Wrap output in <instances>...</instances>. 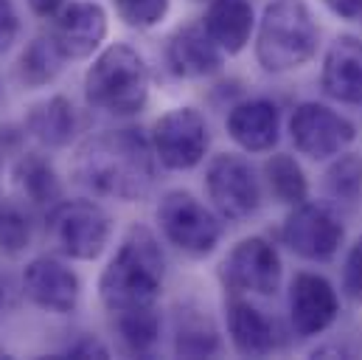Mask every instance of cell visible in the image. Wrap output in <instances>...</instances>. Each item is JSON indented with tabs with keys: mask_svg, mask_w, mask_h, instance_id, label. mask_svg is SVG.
<instances>
[{
	"mask_svg": "<svg viewBox=\"0 0 362 360\" xmlns=\"http://www.w3.org/2000/svg\"><path fill=\"white\" fill-rule=\"evenodd\" d=\"M65 62H68V57L62 54V48L57 45V40L51 34L34 37L20 57V79L28 88H42L59 77Z\"/></svg>",
	"mask_w": 362,
	"mask_h": 360,
	"instance_id": "cell-22",
	"label": "cell"
},
{
	"mask_svg": "<svg viewBox=\"0 0 362 360\" xmlns=\"http://www.w3.org/2000/svg\"><path fill=\"white\" fill-rule=\"evenodd\" d=\"M320 85L343 104H362V40L343 34L329 45Z\"/></svg>",
	"mask_w": 362,
	"mask_h": 360,
	"instance_id": "cell-16",
	"label": "cell"
},
{
	"mask_svg": "<svg viewBox=\"0 0 362 360\" xmlns=\"http://www.w3.org/2000/svg\"><path fill=\"white\" fill-rule=\"evenodd\" d=\"M343 290L349 298L362 301V237L351 245L343 265Z\"/></svg>",
	"mask_w": 362,
	"mask_h": 360,
	"instance_id": "cell-29",
	"label": "cell"
},
{
	"mask_svg": "<svg viewBox=\"0 0 362 360\" xmlns=\"http://www.w3.org/2000/svg\"><path fill=\"white\" fill-rule=\"evenodd\" d=\"M107 11L93 0H74L57 14L51 37L68 60H88L107 37Z\"/></svg>",
	"mask_w": 362,
	"mask_h": 360,
	"instance_id": "cell-14",
	"label": "cell"
},
{
	"mask_svg": "<svg viewBox=\"0 0 362 360\" xmlns=\"http://www.w3.org/2000/svg\"><path fill=\"white\" fill-rule=\"evenodd\" d=\"M323 191L326 197L346 211H354L362 200V155L346 152L340 155L323 178Z\"/></svg>",
	"mask_w": 362,
	"mask_h": 360,
	"instance_id": "cell-23",
	"label": "cell"
},
{
	"mask_svg": "<svg viewBox=\"0 0 362 360\" xmlns=\"http://www.w3.org/2000/svg\"><path fill=\"white\" fill-rule=\"evenodd\" d=\"M289 135L300 155L312 161H326L332 155H340L357 135L354 124L334 113L326 104L303 101L295 107L289 118Z\"/></svg>",
	"mask_w": 362,
	"mask_h": 360,
	"instance_id": "cell-9",
	"label": "cell"
},
{
	"mask_svg": "<svg viewBox=\"0 0 362 360\" xmlns=\"http://www.w3.org/2000/svg\"><path fill=\"white\" fill-rule=\"evenodd\" d=\"M45 231H48L51 245L62 257L90 262V259H98L101 251L107 248L112 225H110V214L98 203L62 200V203L51 206Z\"/></svg>",
	"mask_w": 362,
	"mask_h": 360,
	"instance_id": "cell-5",
	"label": "cell"
},
{
	"mask_svg": "<svg viewBox=\"0 0 362 360\" xmlns=\"http://www.w3.org/2000/svg\"><path fill=\"white\" fill-rule=\"evenodd\" d=\"M3 301H6V290H3V279H0V310H3Z\"/></svg>",
	"mask_w": 362,
	"mask_h": 360,
	"instance_id": "cell-34",
	"label": "cell"
},
{
	"mask_svg": "<svg viewBox=\"0 0 362 360\" xmlns=\"http://www.w3.org/2000/svg\"><path fill=\"white\" fill-rule=\"evenodd\" d=\"M65 355H68V358H110V349H107L98 338L85 335V338H79L76 344H71V347L65 349Z\"/></svg>",
	"mask_w": 362,
	"mask_h": 360,
	"instance_id": "cell-31",
	"label": "cell"
},
{
	"mask_svg": "<svg viewBox=\"0 0 362 360\" xmlns=\"http://www.w3.org/2000/svg\"><path fill=\"white\" fill-rule=\"evenodd\" d=\"M281 257L275 245L264 237H247L225 257L219 276L230 293H256V296H272L281 284Z\"/></svg>",
	"mask_w": 362,
	"mask_h": 360,
	"instance_id": "cell-11",
	"label": "cell"
},
{
	"mask_svg": "<svg viewBox=\"0 0 362 360\" xmlns=\"http://www.w3.org/2000/svg\"><path fill=\"white\" fill-rule=\"evenodd\" d=\"M208 124L199 110L194 107H175L158 118L152 130V150L155 158L175 172L194 169L208 152Z\"/></svg>",
	"mask_w": 362,
	"mask_h": 360,
	"instance_id": "cell-8",
	"label": "cell"
},
{
	"mask_svg": "<svg viewBox=\"0 0 362 360\" xmlns=\"http://www.w3.org/2000/svg\"><path fill=\"white\" fill-rule=\"evenodd\" d=\"M166 65L180 79H205L222 68V48L202 26H185L169 37Z\"/></svg>",
	"mask_w": 362,
	"mask_h": 360,
	"instance_id": "cell-15",
	"label": "cell"
},
{
	"mask_svg": "<svg viewBox=\"0 0 362 360\" xmlns=\"http://www.w3.org/2000/svg\"><path fill=\"white\" fill-rule=\"evenodd\" d=\"M23 290L40 310L68 315L79 304L82 281L65 262L40 257L23 270Z\"/></svg>",
	"mask_w": 362,
	"mask_h": 360,
	"instance_id": "cell-13",
	"label": "cell"
},
{
	"mask_svg": "<svg viewBox=\"0 0 362 360\" xmlns=\"http://www.w3.org/2000/svg\"><path fill=\"white\" fill-rule=\"evenodd\" d=\"M205 189L222 220L242 223L262 206V183L242 155H216L205 169Z\"/></svg>",
	"mask_w": 362,
	"mask_h": 360,
	"instance_id": "cell-7",
	"label": "cell"
},
{
	"mask_svg": "<svg viewBox=\"0 0 362 360\" xmlns=\"http://www.w3.org/2000/svg\"><path fill=\"white\" fill-rule=\"evenodd\" d=\"M317 23L306 3L275 0L264 9L256 34V60L267 74L303 68L317 51Z\"/></svg>",
	"mask_w": 362,
	"mask_h": 360,
	"instance_id": "cell-3",
	"label": "cell"
},
{
	"mask_svg": "<svg viewBox=\"0 0 362 360\" xmlns=\"http://www.w3.org/2000/svg\"><path fill=\"white\" fill-rule=\"evenodd\" d=\"M115 9L132 28H155L169 14V0H115Z\"/></svg>",
	"mask_w": 362,
	"mask_h": 360,
	"instance_id": "cell-28",
	"label": "cell"
},
{
	"mask_svg": "<svg viewBox=\"0 0 362 360\" xmlns=\"http://www.w3.org/2000/svg\"><path fill=\"white\" fill-rule=\"evenodd\" d=\"M20 34V17L11 0H0V54L14 45Z\"/></svg>",
	"mask_w": 362,
	"mask_h": 360,
	"instance_id": "cell-30",
	"label": "cell"
},
{
	"mask_svg": "<svg viewBox=\"0 0 362 360\" xmlns=\"http://www.w3.org/2000/svg\"><path fill=\"white\" fill-rule=\"evenodd\" d=\"M329 6L332 14L343 17V20H357L362 14V0H323Z\"/></svg>",
	"mask_w": 362,
	"mask_h": 360,
	"instance_id": "cell-32",
	"label": "cell"
},
{
	"mask_svg": "<svg viewBox=\"0 0 362 360\" xmlns=\"http://www.w3.org/2000/svg\"><path fill=\"white\" fill-rule=\"evenodd\" d=\"M14 183L34 206H57L62 200V183L54 167L37 152H28L14 164Z\"/></svg>",
	"mask_w": 362,
	"mask_h": 360,
	"instance_id": "cell-21",
	"label": "cell"
},
{
	"mask_svg": "<svg viewBox=\"0 0 362 360\" xmlns=\"http://www.w3.org/2000/svg\"><path fill=\"white\" fill-rule=\"evenodd\" d=\"M158 223L163 237L188 257H208L222 240V217L182 189L160 200Z\"/></svg>",
	"mask_w": 362,
	"mask_h": 360,
	"instance_id": "cell-6",
	"label": "cell"
},
{
	"mask_svg": "<svg viewBox=\"0 0 362 360\" xmlns=\"http://www.w3.org/2000/svg\"><path fill=\"white\" fill-rule=\"evenodd\" d=\"M228 332L239 355L264 358L275 349V327L272 321L250 301L233 296L228 301Z\"/></svg>",
	"mask_w": 362,
	"mask_h": 360,
	"instance_id": "cell-19",
	"label": "cell"
},
{
	"mask_svg": "<svg viewBox=\"0 0 362 360\" xmlns=\"http://www.w3.org/2000/svg\"><path fill=\"white\" fill-rule=\"evenodd\" d=\"M343 237H346V228L337 220V214L329 211L326 206L306 203V200L292 206V211H289V217L284 220V228H281L284 245L292 254H298L303 259H312V262L332 259L340 251Z\"/></svg>",
	"mask_w": 362,
	"mask_h": 360,
	"instance_id": "cell-10",
	"label": "cell"
},
{
	"mask_svg": "<svg viewBox=\"0 0 362 360\" xmlns=\"http://www.w3.org/2000/svg\"><path fill=\"white\" fill-rule=\"evenodd\" d=\"M152 141L138 130H104L82 141L74 158V178L112 200H141L155 183Z\"/></svg>",
	"mask_w": 362,
	"mask_h": 360,
	"instance_id": "cell-1",
	"label": "cell"
},
{
	"mask_svg": "<svg viewBox=\"0 0 362 360\" xmlns=\"http://www.w3.org/2000/svg\"><path fill=\"white\" fill-rule=\"evenodd\" d=\"M118 335L132 355H146L160 335V315L155 307L118 313Z\"/></svg>",
	"mask_w": 362,
	"mask_h": 360,
	"instance_id": "cell-26",
	"label": "cell"
},
{
	"mask_svg": "<svg viewBox=\"0 0 362 360\" xmlns=\"http://www.w3.org/2000/svg\"><path fill=\"white\" fill-rule=\"evenodd\" d=\"M0 186H3V152H0Z\"/></svg>",
	"mask_w": 362,
	"mask_h": 360,
	"instance_id": "cell-35",
	"label": "cell"
},
{
	"mask_svg": "<svg viewBox=\"0 0 362 360\" xmlns=\"http://www.w3.org/2000/svg\"><path fill=\"white\" fill-rule=\"evenodd\" d=\"M88 104L110 116H135L149 101V68L144 57L115 43L104 48L85 74Z\"/></svg>",
	"mask_w": 362,
	"mask_h": 360,
	"instance_id": "cell-4",
	"label": "cell"
},
{
	"mask_svg": "<svg viewBox=\"0 0 362 360\" xmlns=\"http://www.w3.org/2000/svg\"><path fill=\"white\" fill-rule=\"evenodd\" d=\"M28 245H31L28 214L11 200H0V254L20 257Z\"/></svg>",
	"mask_w": 362,
	"mask_h": 360,
	"instance_id": "cell-27",
	"label": "cell"
},
{
	"mask_svg": "<svg viewBox=\"0 0 362 360\" xmlns=\"http://www.w3.org/2000/svg\"><path fill=\"white\" fill-rule=\"evenodd\" d=\"M256 17L250 0H208L202 28L222 48V54H242L250 43Z\"/></svg>",
	"mask_w": 362,
	"mask_h": 360,
	"instance_id": "cell-18",
	"label": "cell"
},
{
	"mask_svg": "<svg viewBox=\"0 0 362 360\" xmlns=\"http://www.w3.org/2000/svg\"><path fill=\"white\" fill-rule=\"evenodd\" d=\"M340 315V298L329 279L317 273H298L289 284V324L298 338L326 332Z\"/></svg>",
	"mask_w": 362,
	"mask_h": 360,
	"instance_id": "cell-12",
	"label": "cell"
},
{
	"mask_svg": "<svg viewBox=\"0 0 362 360\" xmlns=\"http://www.w3.org/2000/svg\"><path fill=\"white\" fill-rule=\"evenodd\" d=\"M281 113L270 99H247L228 113V135L247 152H267L278 144Z\"/></svg>",
	"mask_w": 362,
	"mask_h": 360,
	"instance_id": "cell-17",
	"label": "cell"
},
{
	"mask_svg": "<svg viewBox=\"0 0 362 360\" xmlns=\"http://www.w3.org/2000/svg\"><path fill=\"white\" fill-rule=\"evenodd\" d=\"M25 130L51 150H59L65 144H71L74 133H76V113L74 104L65 96H54L37 107H31L28 118H25Z\"/></svg>",
	"mask_w": 362,
	"mask_h": 360,
	"instance_id": "cell-20",
	"label": "cell"
},
{
	"mask_svg": "<svg viewBox=\"0 0 362 360\" xmlns=\"http://www.w3.org/2000/svg\"><path fill=\"white\" fill-rule=\"evenodd\" d=\"M28 6L37 17H57L68 6V0H28Z\"/></svg>",
	"mask_w": 362,
	"mask_h": 360,
	"instance_id": "cell-33",
	"label": "cell"
},
{
	"mask_svg": "<svg viewBox=\"0 0 362 360\" xmlns=\"http://www.w3.org/2000/svg\"><path fill=\"white\" fill-rule=\"evenodd\" d=\"M264 175L272 197L284 206H298L309 197V183L300 169V164L292 155H272L264 164Z\"/></svg>",
	"mask_w": 362,
	"mask_h": 360,
	"instance_id": "cell-25",
	"label": "cell"
},
{
	"mask_svg": "<svg viewBox=\"0 0 362 360\" xmlns=\"http://www.w3.org/2000/svg\"><path fill=\"white\" fill-rule=\"evenodd\" d=\"M166 259L158 237L146 225H132L98 279V298L110 313L155 307L163 290Z\"/></svg>",
	"mask_w": 362,
	"mask_h": 360,
	"instance_id": "cell-2",
	"label": "cell"
},
{
	"mask_svg": "<svg viewBox=\"0 0 362 360\" xmlns=\"http://www.w3.org/2000/svg\"><path fill=\"white\" fill-rule=\"evenodd\" d=\"M219 335L214 324L197 313V310H180L177 330H175V352L180 358H211L219 352Z\"/></svg>",
	"mask_w": 362,
	"mask_h": 360,
	"instance_id": "cell-24",
	"label": "cell"
}]
</instances>
